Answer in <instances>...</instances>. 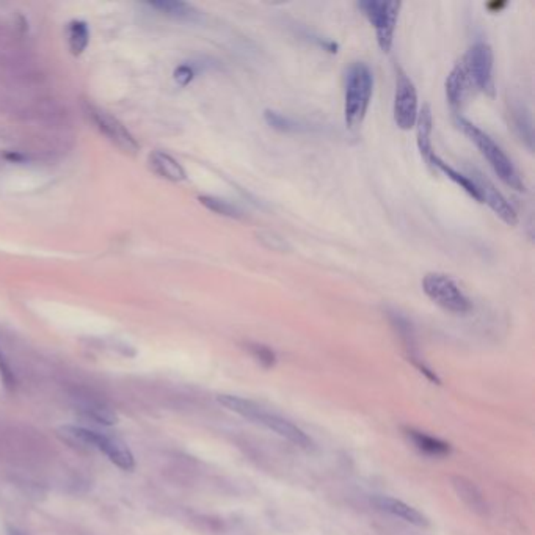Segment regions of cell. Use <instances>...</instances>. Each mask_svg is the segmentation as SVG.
<instances>
[{
    "mask_svg": "<svg viewBox=\"0 0 535 535\" xmlns=\"http://www.w3.org/2000/svg\"><path fill=\"white\" fill-rule=\"evenodd\" d=\"M456 123L460 127L464 135L478 147L480 154L485 157L488 164L493 168V171L498 174V178L501 179L504 184H507L509 187L518 191L525 190V182H523L518 170L511 164V160L509 159V156L504 153L503 148L499 147L487 132L479 129L478 126L473 124L471 121L463 118L460 115H456Z\"/></svg>",
    "mask_w": 535,
    "mask_h": 535,
    "instance_id": "1",
    "label": "cell"
},
{
    "mask_svg": "<svg viewBox=\"0 0 535 535\" xmlns=\"http://www.w3.org/2000/svg\"><path fill=\"white\" fill-rule=\"evenodd\" d=\"M372 91H374V74L363 62H355L346 73L344 116L346 124L355 129L362 126L368 113Z\"/></svg>",
    "mask_w": 535,
    "mask_h": 535,
    "instance_id": "2",
    "label": "cell"
},
{
    "mask_svg": "<svg viewBox=\"0 0 535 535\" xmlns=\"http://www.w3.org/2000/svg\"><path fill=\"white\" fill-rule=\"evenodd\" d=\"M60 435L73 444H82L101 451L102 453H106V457L110 462L121 469L131 471L135 467V460H133L131 449L118 438L99 433L96 430L73 426L62 427Z\"/></svg>",
    "mask_w": 535,
    "mask_h": 535,
    "instance_id": "3",
    "label": "cell"
},
{
    "mask_svg": "<svg viewBox=\"0 0 535 535\" xmlns=\"http://www.w3.org/2000/svg\"><path fill=\"white\" fill-rule=\"evenodd\" d=\"M422 290L435 305L452 314L471 311V301L460 286L444 273H427L422 280Z\"/></svg>",
    "mask_w": 535,
    "mask_h": 535,
    "instance_id": "4",
    "label": "cell"
},
{
    "mask_svg": "<svg viewBox=\"0 0 535 535\" xmlns=\"http://www.w3.org/2000/svg\"><path fill=\"white\" fill-rule=\"evenodd\" d=\"M400 7H402L400 2H383V0H364L358 3V8L363 10L364 16L374 27L377 43L383 52H389L393 48Z\"/></svg>",
    "mask_w": 535,
    "mask_h": 535,
    "instance_id": "5",
    "label": "cell"
},
{
    "mask_svg": "<svg viewBox=\"0 0 535 535\" xmlns=\"http://www.w3.org/2000/svg\"><path fill=\"white\" fill-rule=\"evenodd\" d=\"M464 71L468 74L469 84L474 85L479 91L488 96L494 95V77H493V50L490 44L478 41L468 50L463 58Z\"/></svg>",
    "mask_w": 535,
    "mask_h": 535,
    "instance_id": "6",
    "label": "cell"
},
{
    "mask_svg": "<svg viewBox=\"0 0 535 535\" xmlns=\"http://www.w3.org/2000/svg\"><path fill=\"white\" fill-rule=\"evenodd\" d=\"M417 115H420V104H417V91L415 84L402 69H397L394 95V121L399 129L410 131L415 127Z\"/></svg>",
    "mask_w": 535,
    "mask_h": 535,
    "instance_id": "7",
    "label": "cell"
},
{
    "mask_svg": "<svg viewBox=\"0 0 535 535\" xmlns=\"http://www.w3.org/2000/svg\"><path fill=\"white\" fill-rule=\"evenodd\" d=\"M88 118L95 123L97 127V131L104 133L110 142H112L115 147H118L121 151L124 153H131L135 154L138 151V143L135 138H133L132 133L126 129L124 124L121 123L118 118L110 115L106 110L99 109L96 106H91L88 104L85 109Z\"/></svg>",
    "mask_w": 535,
    "mask_h": 535,
    "instance_id": "8",
    "label": "cell"
},
{
    "mask_svg": "<svg viewBox=\"0 0 535 535\" xmlns=\"http://www.w3.org/2000/svg\"><path fill=\"white\" fill-rule=\"evenodd\" d=\"M473 181L479 189L480 203H485V205L509 226H515L518 223V215H516L514 206L510 205L507 198H505L501 191L494 187L491 181H488L482 174H478V176L473 178Z\"/></svg>",
    "mask_w": 535,
    "mask_h": 535,
    "instance_id": "9",
    "label": "cell"
},
{
    "mask_svg": "<svg viewBox=\"0 0 535 535\" xmlns=\"http://www.w3.org/2000/svg\"><path fill=\"white\" fill-rule=\"evenodd\" d=\"M256 422L261 424V426L267 427L269 430H272V432H275L276 435H280L281 438L288 440L289 443H292L299 447H303V449H310V447L312 446L311 438L308 437L303 430H301L300 427H297L294 422H290L288 420H284V417L275 415V413H269V411L263 410Z\"/></svg>",
    "mask_w": 535,
    "mask_h": 535,
    "instance_id": "10",
    "label": "cell"
},
{
    "mask_svg": "<svg viewBox=\"0 0 535 535\" xmlns=\"http://www.w3.org/2000/svg\"><path fill=\"white\" fill-rule=\"evenodd\" d=\"M374 504L380 510L395 516V518L404 520L405 523H410L413 526H417V527L429 526V520L426 515L421 514V511L413 507V505L400 501V499H395L393 496H375Z\"/></svg>",
    "mask_w": 535,
    "mask_h": 535,
    "instance_id": "11",
    "label": "cell"
},
{
    "mask_svg": "<svg viewBox=\"0 0 535 535\" xmlns=\"http://www.w3.org/2000/svg\"><path fill=\"white\" fill-rule=\"evenodd\" d=\"M451 485L467 507L480 516L488 515V503L480 488L463 476H452Z\"/></svg>",
    "mask_w": 535,
    "mask_h": 535,
    "instance_id": "12",
    "label": "cell"
},
{
    "mask_svg": "<svg viewBox=\"0 0 535 535\" xmlns=\"http://www.w3.org/2000/svg\"><path fill=\"white\" fill-rule=\"evenodd\" d=\"M389 321H391V325L394 327V330L397 331L399 338L402 339L404 346H405V350L406 353H409V357L413 363H415L417 368L421 369V372H424V374L429 375L432 380H437V377H435L432 372H430L426 364L421 363L420 359V355H417V347H416V339H415V331H413V327L409 319H406L404 314H400L397 311H393L389 312Z\"/></svg>",
    "mask_w": 535,
    "mask_h": 535,
    "instance_id": "13",
    "label": "cell"
},
{
    "mask_svg": "<svg viewBox=\"0 0 535 535\" xmlns=\"http://www.w3.org/2000/svg\"><path fill=\"white\" fill-rule=\"evenodd\" d=\"M469 85L471 84H469L468 74L464 71L463 63H458L446 79V96H447V101H449L451 109L453 110V113L456 115H458V112L462 110L464 97L468 95Z\"/></svg>",
    "mask_w": 535,
    "mask_h": 535,
    "instance_id": "14",
    "label": "cell"
},
{
    "mask_svg": "<svg viewBox=\"0 0 535 535\" xmlns=\"http://www.w3.org/2000/svg\"><path fill=\"white\" fill-rule=\"evenodd\" d=\"M149 167L156 174L170 182H182L187 179L185 168L173 156L164 151H154L149 154Z\"/></svg>",
    "mask_w": 535,
    "mask_h": 535,
    "instance_id": "15",
    "label": "cell"
},
{
    "mask_svg": "<svg viewBox=\"0 0 535 535\" xmlns=\"http://www.w3.org/2000/svg\"><path fill=\"white\" fill-rule=\"evenodd\" d=\"M426 160H427L429 164L432 165L433 168H437L438 171L443 173L446 178H449L453 184H457L458 187H460V189H463L464 191H467V194H468L471 198H474L476 201H479V203H480L479 189H478V185H476V182L473 181V178H469V176H467V174H463V173H460V171H457L456 168H452L449 164H446V162H444L443 159H441V157H438L437 154H435V153H433L432 156H430L429 159H426Z\"/></svg>",
    "mask_w": 535,
    "mask_h": 535,
    "instance_id": "16",
    "label": "cell"
},
{
    "mask_svg": "<svg viewBox=\"0 0 535 535\" xmlns=\"http://www.w3.org/2000/svg\"><path fill=\"white\" fill-rule=\"evenodd\" d=\"M406 437L411 441L415 447L420 452L426 453L430 457H446L451 453V446L446 441H441L440 438H435L432 435H427L420 430H406Z\"/></svg>",
    "mask_w": 535,
    "mask_h": 535,
    "instance_id": "17",
    "label": "cell"
},
{
    "mask_svg": "<svg viewBox=\"0 0 535 535\" xmlns=\"http://www.w3.org/2000/svg\"><path fill=\"white\" fill-rule=\"evenodd\" d=\"M217 400L222 404L226 410H229L236 415H239L245 420L256 422L261 415V411L264 409L261 405H258L253 400L241 397V395H234V394H218Z\"/></svg>",
    "mask_w": 535,
    "mask_h": 535,
    "instance_id": "18",
    "label": "cell"
},
{
    "mask_svg": "<svg viewBox=\"0 0 535 535\" xmlns=\"http://www.w3.org/2000/svg\"><path fill=\"white\" fill-rule=\"evenodd\" d=\"M415 126L417 132V148H420V153L424 159H429V157L435 153L433 143H432L433 116H432V110H430L429 106H424L420 110V115H417Z\"/></svg>",
    "mask_w": 535,
    "mask_h": 535,
    "instance_id": "19",
    "label": "cell"
},
{
    "mask_svg": "<svg viewBox=\"0 0 535 535\" xmlns=\"http://www.w3.org/2000/svg\"><path fill=\"white\" fill-rule=\"evenodd\" d=\"M151 8L160 11L174 19H195L198 11L191 5L185 2H176V0H159V2H149Z\"/></svg>",
    "mask_w": 535,
    "mask_h": 535,
    "instance_id": "20",
    "label": "cell"
},
{
    "mask_svg": "<svg viewBox=\"0 0 535 535\" xmlns=\"http://www.w3.org/2000/svg\"><path fill=\"white\" fill-rule=\"evenodd\" d=\"M88 41H90L88 26H86L84 21H73L71 24L68 26V44L71 54L75 57L84 54L86 46H88Z\"/></svg>",
    "mask_w": 535,
    "mask_h": 535,
    "instance_id": "21",
    "label": "cell"
},
{
    "mask_svg": "<svg viewBox=\"0 0 535 535\" xmlns=\"http://www.w3.org/2000/svg\"><path fill=\"white\" fill-rule=\"evenodd\" d=\"M264 120L265 123L269 124L272 129H275L278 132H284V133H295V132H303L308 131V127L305 124L299 123V121L290 118L288 115H283L276 110H264Z\"/></svg>",
    "mask_w": 535,
    "mask_h": 535,
    "instance_id": "22",
    "label": "cell"
},
{
    "mask_svg": "<svg viewBox=\"0 0 535 535\" xmlns=\"http://www.w3.org/2000/svg\"><path fill=\"white\" fill-rule=\"evenodd\" d=\"M198 200H200L201 205L205 206L206 209H209V211L217 214V215H222V217L236 218V220L243 217V214L239 207H237L236 205H232V203H229V201L222 200V198L203 195V196L198 198Z\"/></svg>",
    "mask_w": 535,
    "mask_h": 535,
    "instance_id": "23",
    "label": "cell"
},
{
    "mask_svg": "<svg viewBox=\"0 0 535 535\" xmlns=\"http://www.w3.org/2000/svg\"><path fill=\"white\" fill-rule=\"evenodd\" d=\"M511 116H514V127L521 138V142H525L526 147L532 149V121L527 110L523 106L514 107L511 109Z\"/></svg>",
    "mask_w": 535,
    "mask_h": 535,
    "instance_id": "24",
    "label": "cell"
},
{
    "mask_svg": "<svg viewBox=\"0 0 535 535\" xmlns=\"http://www.w3.org/2000/svg\"><path fill=\"white\" fill-rule=\"evenodd\" d=\"M247 348H248V352L252 353V357L261 366H263V368L270 369V368H273V366H275L276 355L270 347H267L264 344H253L252 342V344H247Z\"/></svg>",
    "mask_w": 535,
    "mask_h": 535,
    "instance_id": "25",
    "label": "cell"
},
{
    "mask_svg": "<svg viewBox=\"0 0 535 535\" xmlns=\"http://www.w3.org/2000/svg\"><path fill=\"white\" fill-rule=\"evenodd\" d=\"M85 411V415L91 417L93 421L96 422H101L104 424V426H112V424L116 422V415L113 411H110L109 409H106V406H101V405H86L82 409Z\"/></svg>",
    "mask_w": 535,
    "mask_h": 535,
    "instance_id": "26",
    "label": "cell"
},
{
    "mask_svg": "<svg viewBox=\"0 0 535 535\" xmlns=\"http://www.w3.org/2000/svg\"><path fill=\"white\" fill-rule=\"evenodd\" d=\"M259 241L263 242L267 248L275 250V252H286V250H289L288 242L284 241L281 236L275 234V232H270V231L261 232Z\"/></svg>",
    "mask_w": 535,
    "mask_h": 535,
    "instance_id": "27",
    "label": "cell"
},
{
    "mask_svg": "<svg viewBox=\"0 0 535 535\" xmlns=\"http://www.w3.org/2000/svg\"><path fill=\"white\" fill-rule=\"evenodd\" d=\"M194 77H195V69L190 65H181L176 68V71H174V80H176L181 86L189 85L191 80H194Z\"/></svg>",
    "mask_w": 535,
    "mask_h": 535,
    "instance_id": "28",
    "label": "cell"
},
{
    "mask_svg": "<svg viewBox=\"0 0 535 535\" xmlns=\"http://www.w3.org/2000/svg\"><path fill=\"white\" fill-rule=\"evenodd\" d=\"M0 377H2L3 380V385L7 386L8 389L13 388L15 385V377H13V372H11L10 366L7 363V359H5L3 353L0 352Z\"/></svg>",
    "mask_w": 535,
    "mask_h": 535,
    "instance_id": "29",
    "label": "cell"
},
{
    "mask_svg": "<svg viewBox=\"0 0 535 535\" xmlns=\"http://www.w3.org/2000/svg\"><path fill=\"white\" fill-rule=\"evenodd\" d=\"M11 535H21L19 532H11Z\"/></svg>",
    "mask_w": 535,
    "mask_h": 535,
    "instance_id": "30",
    "label": "cell"
}]
</instances>
